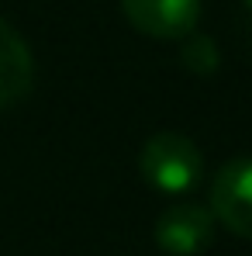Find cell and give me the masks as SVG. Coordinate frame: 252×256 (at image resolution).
<instances>
[{"label": "cell", "mask_w": 252, "mask_h": 256, "mask_svg": "<svg viewBox=\"0 0 252 256\" xmlns=\"http://www.w3.org/2000/svg\"><path fill=\"white\" fill-rule=\"evenodd\" d=\"M138 170H142V180L149 187H156L159 194L180 198L197 187V180L204 173V152L197 149L194 138H187L180 132H159L142 146Z\"/></svg>", "instance_id": "1"}, {"label": "cell", "mask_w": 252, "mask_h": 256, "mask_svg": "<svg viewBox=\"0 0 252 256\" xmlns=\"http://www.w3.org/2000/svg\"><path fill=\"white\" fill-rule=\"evenodd\" d=\"M208 208L218 225L252 239V160H232L214 173Z\"/></svg>", "instance_id": "2"}, {"label": "cell", "mask_w": 252, "mask_h": 256, "mask_svg": "<svg viewBox=\"0 0 252 256\" xmlns=\"http://www.w3.org/2000/svg\"><path fill=\"white\" fill-rule=\"evenodd\" d=\"M214 228H218V222H214L211 208L183 201L159 214L156 242L166 256H197L214 242Z\"/></svg>", "instance_id": "3"}, {"label": "cell", "mask_w": 252, "mask_h": 256, "mask_svg": "<svg viewBox=\"0 0 252 256\" xmlns=\"http://www.w3.org/2000/svg\"><path fill=\"white\" fill-rule=\"evenodd\" d=\"M128 24L149 38H187L201 21V0H121Z\"/></svg>", "instance_id": "4"}, {"label": "cell", "mask_w": 252, "mask_h": 256, "mask_svg": "<svg viewBox=\"0 0 252 256\" xmlns=\"http://www.w3.org/2000/svg\"><path fill=\"white\" fill-rule=\"evenodd\" d=\"M35 84V59L21 32L0 18V111L28 97Z\"/></svg>", "instance_id": "5"}, {"label": "cell", "mask_w": 252, "mask_h": 256, "mask_svg": "<svg viewBox=\"0 0 252 256\" xmlns=\"http://www.w3.org/2000/svg\"><path fill=\"white\" fill-rule=\"evenodd\" d=\"M183 62L194 73H214L218 70V48H214V42L208 35H194L183 45Z\"/></svg>", "instance_id": "6"}, {"label": "cell", "mask_w": 252, "mask_h": 256, "mask_svg": "<svg viewBox=\"0 0 252 256\" xmlns=\"http://www.w3.org/2000/svg\"><path fill=\"white\" fill-rule=\"evenodd\" d=\"M246 7H249V10H252V0H246Z\"/></svg>", "instance_id": "7"}]
</instances>
